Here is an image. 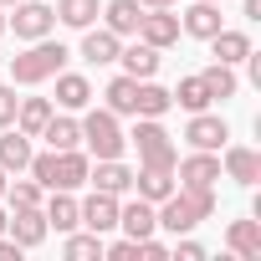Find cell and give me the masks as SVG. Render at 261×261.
<instances>
[{
    "instance_id": "37",
    "label": "cell",
    "mask_w": 261,
    "mask_h": 261,
    "mask_svg": "<svg viewBox=\"0 0 261 261\" xmlns=\"http://www.w3.org/2000/svg\"><path fill=\"white\" fill-rule=\"evenodd\" d=\"M241 11H246V21H261V0H241Z\"/></svg>"
},
{
    "instance_id": "5",
    "label": "cell",
    "mask_w": 261,
    "mask_h": 261,
    "mask_svg": "<svg viewBox=\"0 0 261 261\" xmlns=\"http://www.w3.org/2000/svg\"><path fill=\"white\" fill-rule=\"evenodd\" d=\"M77 225H82V230H92V236H108V230H118V195H102V190H92V195L77 205Z\"/></svg>"
},
{
    "instance_id": "23",
    "label": "cell",
    "mask_w": 261,
    "mask_h": 261,
    "mask_svg": "<svg viewBox=\"0 0 261 261\" xmlns=\"http://www.w3.org/2000/svg\"><path fill=\"white\" fill-rule=\"evenodd\" d=\"M118 62H123V72H128V77H139V82H144V77H154V72H159V46L134 41V46H123V51H118Z\"/></svg>"
},
{
    "instance_id": "9",
    "label": "cell",
    "mask_w": 261,
    "mask_h": 261,
    "mask_svg": "<svg viewBox=\"0 0 261 261\" xmlns=\"http://www.w3.org/2000/svg\"><path fill=\"white\" fill-rule=\"evenodd\" d=\"M220 169H225V179H236L241 190H256V185H261V154L246 149V144H230Z\"/></svg>"
},
{
    "instance_id": "27",
    "label": "cell",
    "mask_w": 261,
    "mask_h": 261,
    "mask_svg": "<svg viewBox=\"0 0 261 261\" xmlns=\"http://www.w3.org/2000/svg\"><path fill=\"white\" fill-rule=\"evenodd\" d=\"M102 97H108V113H118V118H134V97H139V77H128V72H123V77H113Z\"/></svg>"
},
{
    "instance_id": "17",
    "label": "cell",
    "mask_w": 261,
    "mask_h": 261,
    "mask_svg": "<svg viewBox=\"0 0 261 261\" xmlns=\"http://www.w3.org/2000/svg\"><path fill=\"white\" fill-rule=\"evenodd\" d=\"M118 230H123V236H134V241L154 236V230H159V220H154V205H149V200H134V205H118Z\"/></svg>"
},
{
    "instance_id": "22",
    "label": "cell",
    "mask_w": 261,
    "mask_h": 261,
    "mask_svg": "<svg viewBox=\"0 0 261 261\" xmlns=\"http://www.w3.org/2000/svg\"><path fill=\"white\" fill-rule=\"evenodd\" d=\"M26 164H31V139L11 123V128H6V139H0V169H6V174H21Z\"/></svg>"
},
{
    "instance_id": "32",
    "label": "cell",
    "mask_w": 261,
    "mask_h": 261,
    "mask_svg": "<svg viewBox=\"0 0 261 261\" xmlns=\"http://www.w3.org/2000/svg\"><path fill=\"white\" fill-rule=\"evenodd\" d=\"M41 185L36 179H16V185H6V200H11V210H31V205H41Z\"/></svg>"
},
{
    "instance_id": "14",
    "label": "cell",
    "mask_w": 261,
    "mask_h": 261,
    "mask_svg": "<svg viewBox=\"0 0 261 261\" xmlns=\"http://www.w3.org/2000/svg\"><path fill=\"white\" fill-rule=\"evenodd\" d=\"M134 190H139V200L159 205V200H169V195H174V169H159V164H139V169H134Z\"/></svg>"
},
{
    "instance_id": "8",
    "label": "cell",
    "mask_w": 261,
    "mask_h": 261,
    "mask_svg": "<svg viewBox=\"0 0 261 261\" xmlns=\"http://www.w3.org/2000/svg\"><path fill=\"white\" fill-rule=\"evenodd\" d=\"M179 169H174V185H210L215 190V179H220V154H210V149H195L190 159H174Z\"/></svg>"
},
{
    "instance_id": "10",
    "label": "cell",
    "mask_w": 261,
    "mask_h": 261,
    "mask_svg": "<svg viewBox=\"0 0 261 261\" xmlns=\"http://www.w3.org/2000/svg\"><path fill=\"white\" fill-rule=\"evenodd\" d=\"M230 139V128H225V118H215V113H190V128H185V144L190 149H220Z\"/></svg>"
},
{
    "instance_id": "16",
    "label": "cell",
    "mask_w": 261,
    "mask_h": 261,
    "mask_svg": "<svg viewBox=\"0 0 261 261\" xmlns=\"http://www.w3.org/2000/svg\"><path fill=\"white\" fill-rule=\"evenodd\" d=\"M87 102H92V82H87L82 72H67V67H62V72H57V108H62V113H82Z\"/></svg>"
},
{
    "instance_id": "36",
    "label": "cell",
    "mask_w": 261,
    "mask_h": 261,
    "mask_svg": "<svg viewBox=\"0 0 261 261\" xmlns=\"http://www.w3.org/2000/svg\"><path fill=\"white\" fill-rule=\"evenodd\" d=\"M0 261H21V246L11 236H0Z\"/></svg>"
},
{
    "instance_id": "20",
    "label": "cell",
    "mask_w": 261,
    "mask_h": 261,
    "mask_svg": "<svg viewBox=\"0 0 261 261\" xmlns=\"http://www.w3.org/2000/svg\"><path fill=\"white\" fill-rule=\"evenodd\" d=\"M225 246H230L241 261H261V220H230Z\"/></svg>"
},
{
    "instance_id": "24",
    "label": "cell",
    "mask_w": 261,
    "mask_h": 261,
    "mask_svg": "<svg viewBox=\"0 0 261 261\" xmlns=\"http://www.w3.org/2000/svg\"><path fill=\"white\" fill-rule=\"evenodd\" d=\"M41 215H46V225H57L62 236L77 230V200H72V190H51V200H41Z\"/></svg>"
},
{
    "instance_id": "11",
    "label": "cell",
    "mask_w": 261,
    "mask_h": 261,
    "mask_svg": "<svg viewBox=\"0 0 261 261\" xmlns=\"http://www.w3.org/2000/svg\"><path fill=\"white\" fill-rule=\"evenodd\" d=\"M179 31L195 36V41H210L220 31V0H195V6L179 16Z\"/></svg>"
},
{
    "instance_id": "25",
    "label": "cell",
    "mask_w": 261,
    "mask_h": 261,
    "mask_svg": "<svg viewBox=\"0 0 261 261\" xmlns=\"http://www.w3.org/2000/svg\"><path fill=\"white\" fill-rule=\"evenodd\" d=\"M46 118H51V102H46V97H21V102H16V128H21L26 139H41Z\"/></svg>"
},
{
    "instance_id": "35",
    "label": "cell",
    "mask_w": 261,
    "mask_h": 261,
    "mask_svg": "<svg viewBox=\"0 0 261 261\" xmlns=\"http://www.w3.org/2000/svg\"><path fill=\"white\" fill-rule=\"evenodd\" d=\"M169 256H179V261H205V246H200V241H190V236H185V241H179V246H174V251H169Z\"/></svg>"
},
{
    "instance_id": "21",
    "label": "cell",
    "mask_w": 261,
    "mask_h": 261,
    "mask_svg": "<svg viewBox=\"0 0 261 261\" xmlns=\"http://www.w3.org/2000/svg\"><path fill=\"white\" fill-rule=\"evenodd\" d=\"M41 139H46V149H57V154H62V149H77V144H82V123H77L72 113H51L46 128H41Z\"/></svg>"
},
{
    "instance_id": "29",
    "label": "cell",
    "mask_w": 261,
    "mask_h": 261,
    "mask_svg": "<svg viewBox=\"0 0 261 261\" xmlns=\"http://www.w3.org/2000/svg\"><path fill=\"white\" fill-rule=\"evenodd\" d=\"M174 102L185 108V113H205L215 97H210V87H205V77L195 72V77H179V87H174Z\"/></svg>"
},
{
    "instance_id": "2",
    "label": "cell",
    "mask_w": 261,
    "mask_h": 261,
    "mask_svg": "<svg viewBox=\"0 0 261 261\" xmlns=\"http://www.w3.org/2000/svg\"><path fill=\"white\" fill-rule=\"evenodd\" d=\"M82 144H87V154H92V159H123L128 139H123V128H118V113L92 108V113L82 118Z\"/></svg>"
},
{
    "instance_id": "41",
    "label": "cell",
    "mask_w": 261,
    "mask_h": 261,
    "mask_svg": "<svg viewBox=\"0 0 261 261\" xmlns=\"http://www.w3.org/2000/svg\"><path fill=\"white\" fill-rule=\"evenodd\" d=\"M0 31H6V16H0Z\"/></svg>"
},
{
    "instance_id": "3",
    "label": "cell",
    "mask_w": 261,
    "mask_h": 261,
    "mask_svg": "<svg viewBox=\"0 0 261 261\" xmlns=\"http://www.w3.org/2000/svg\"><path fill=\"white\" fill-rule=\"evenodd\" d=\"M128 144L139 149V164H159V169H174V139L164 134V123L159 118H139V128L128 134Z\"/></svg>"
},
{
    "instance_id": "40",
    "label": "cell",
    "mask_w": 261,
    "mask_h": 261,
    "mask_svg": "<svg viewBox=\"0 0 261 261\" xmlns=\"http://www.w3.org/2000/svg\"><path fill=\"white\" fill-rule=\"evenodd\" d=\"M0 6H21V0H0Z\"/></svg>"
},
{
    "instance_id": "19",
    "label": "cell",
    "mask_w": 261,
    "mask_h": 261,
    "mask_svg": "<svg viewBox=\"0 0 261 261\" xmlns=\"http://www.w3.org/2000/svg\"><path fill=\"white\" fill-rule=\"evenodd\" d=\"M87 169H92L87 154L62 149V154H57V179H51V190H82V185H87Z\"/></svg>"
},
{
    "instance_id": "26",
    "label": "cell",
    "mask_w": 261,
    "mask_h": 261,
    "mask_svg": "<svg viewBox=\"0 0 261 261\" xmlns=\"http://www.w3.org/2000/svg\"><path fill=\"white\" fill-rule=\"evenodd\" d=\"M210 51H215V62H225V67H236V62H246V51H251V36L246 31H215L210 36Z\"/></svg>"
},
{
    "instance_id": "38",
    "label": "cell",
    "mask_w": 261,
    "mask_h": 261,
    "mask_svg": "<svg viewBox=\"0 0 261 261\" xmlns=\"http://www.w3.org/2000/svg\"><path fill=\"white\" fill-rule=\"evenodd\" d=\"M144 11H154V6H179V0H139Z\"/></svg>"
},
{
    "instance_id": "39",
    "label": "cell",
    "mask_w": 261,
    "mask_h": 261,
    "mask_svg": "<svg viewBox=\"0 0 261 261\" xmlns=\"http://www.w3.org/2000/svg\"><path fill=\"white\" fill-rule=\"evenodd\" d=\"M6 185H11V174H6V169H0V200H6Z\"/></svg>"
},
{
    "instance_id": "31",
    "label": "cell",
    "mask_w": 261,
    "mask_h": 261,
    "mask_svg": "<svg viewBox=\"0 0 261 261\" xmlns=\"http://www.w3.org/2000/svg\"><path fill=\"white\" fill-rule=\"evenodd\" d=\"M62 256L67 261H92V256H102V236H92V230H67V246H62Z\"/></svg>"
},
{
    "instance_id": "4",
    "label": "cell",
    "mask_w": 261,
    "mask_h": 261,
    "mask_svg": "<svg viewBox=\"0 0 261 261\" xmlns=\"http://www.w3.org/2000/svg\"><path fill=\"white\" fill-rule=\"evenodd\" d=\"M16 16H6V26L16 31V41H41L57 31V11L41 6V0H21V6H11Z\"/></svg>"
},
{
    "instance_id": "13",
    "label": "cell",
    "mask_w": 261,
    "mask_h": 261,
    "mask_svg": "<svg viewBox=\"0 0 261 261\" xmlns=\"http://www.w3.org/2000/svg\"><path fill=\"white\" fill-rule=\"evenodd\" d=\"M118 51H123V36H113L108 26H87L82 31V62L108 67V62H118Z\"/></svg>"
},
{
    "instance_id": "7",
    "label": "cell",
    "mask_w": 261,
    "mask_h": 261,
    "mask_svg": "<svg viewBox=\"0 0 261 261\" xmlns=\"http://www.w3.org/2000/svg\"><path fill=\"white\" fill-rule=\"evenodd\" d=\"M46 215H41V205H31V210H11V220H6V236L21 246V251H36L41 241H46Z\"/></svg>"
},
{
    "instance_id": "33",
    "label": "cell",
    "mask_w": 261,
    "mask_h": 261,
    "mask_svg": "<svg viewBox=\"0 0 261 261\" xmlns=\"http://www.w3.org/2000/svg\"><path fill=\"white\" fill-rule=\"evenodd\" d=\"M102 256H108V261H139V241H134V236H123V241L102 246Z\"/></svg>"
},
{
    "instance_id": "1",
    "label": "cell",
    "mask_w": 261,
    "mask_h": 261,
    "mask_svg": "<svg viewBox=\"0 0 261 261\" xmlns=\"http://www.w3.org/2000/svg\"><path fill=\"white\" fill-rule=\"evenodd\" d=\"M67 46L62 41H51V36H41V41H31L21 57H11V82H21V87H36V82H46V77H57L62 67H67Z\"/></svg>"
},
{
    "instance_id": "15",
    "label": "cell",
    "mask_w": 261,
    "mask_h": 261,
    "mask_svg": "<svg viewBox=\"0 0 261 261\" xmlns=\"http://www.w3.org/2000/svg\"><path fill=\"white\" fill-rule=\"evenodd\" d=\"M97 16H102V26H108L113 36H139L144 6H139V0H108V6H102Z\"/></svg>"
},
{
    "instance_id": "28",
    "label": "cell",
    "mask_w": 261,
    "mask_h": 261,
    "mask_svg": "<svg viewBox=\"0 0 261 261\" xmlns=\"http://www.w3.org/2000/svg\"><path fill=\"white\" fill-rule=\"evenodd\" d=\"M51 11H57V21H62V26H72V31H87V26L97 21V11H102V6H97V0H57Z\"/></svg>"
},
{
    "instance_id": "6",
    "label": "cell",
    "mask_w": 261,
    "mask_h": 261,
    "mask_svg": "<svg viewBox=\"0 0 261 261\" xmlns=\"http://www.w3.org/2000/svg\"><path fill=\"white\" fill-rule=\"evenodd\" d=\"M139 41H149V46H174L179 41V16H174V6H154V11H144V21H139Z\"/></svg>"
},
{
    "instance_id": "34",
    "label": "cell",
    "mask_w": 261,
    "mask_h": 261,
    "mask_svg": "<svg viewBox=\"0 0 261 261\" xmlns=\"http://www.w3.org/2000/svg\"><path fill=\"white\" fill-rule=\"evenodd\" d=\"M16 102H21V97H16V82H11V87L0 82V128H11V123H16Z\"/></svg>"
},
{
    "instance_id": "18",
    "label": "cell",
    "mask_w": 261,
    "mask_h": 261,
    "mask_svg": "<svg viewBox=\"0 0 261 261\" xmlns=\"http://www.w3.org/2000/svg\"><path fill=\"white\" fill-rule=\"evenodd\" d=\"M169 108H174V92L159 87L154 77H144L139 82V97H134V118H164Z\"/></svg>"
},
{
    "instance_id": "12",
    "label": "cell",
    "mask_w": 261,
    "mask_h": 261,
    "mask_svg": "<svg viewBox=\"0 0 261 261\" xmlns=\"http://www.w3.org/2000/svg\"><path fill=\"white\" fill-rule=\"evenodd\" d=\"M87 185L102 190V195H128L134 190V169L123 159H97V169H87Z\"/></svg>"
},
{
    "instance_id": "30",
    "label": "cell",
    "mask_w": 261,
    "mask_h": 261,
    "mask_svg": "<svg viewBox=\"0 0 261 261\" xmlns=\"http://www.w3.org/2000/svg\"><path fill=\"white\" fill-rule=\"evenodd\" d=\"M205 77V87H210V97H236V87H241V77H236V67H225V62H215V67H205L200 72Z\"/></svg>"
}]
</instances>
